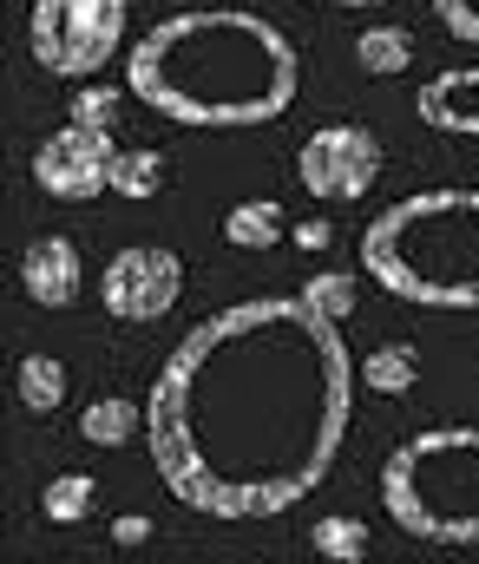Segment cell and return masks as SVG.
Segmentation results:
<instances>
[{"label":"cell","instance_id":"cell-1","mask_svg":"<svg viewBox=\"0 0 479 564\" xmlns=\"http://www.w3.org/2000/svg\"><path fill=\"white\" fill-rule=\"evenodd\" d=\"M361 361L303 295H250L204 315L145 394L164 492L197 519H276L328 479Z\"/></svg>","mask_w":479,"mask_h":564},{"label":"cell","instance_id":"cell-2","mask_svg":"<svg viewBox=\"0 0 479 564\" xmlns=\"http://www.w3.org/2000/svg\"><path fill=\"white\" fill-rule=\"evenodd\" d=\"M296 46L243 7L171 13L126 53V93L171 126H270L296 106Z\"/></svg>","mask_w":479,"mask_h":564},{"label":"cell","instance_id":"cell-3","mask_svg":"<svg viewBox=\"0 0 479 564\" xmlns=\"http://www.w3.org/2000/svg\"><path fill=\"white\" fill-rule=\"evenodd\" d=\"M361 270L414 308H479V191L440 184L368 217Z\"/></svg>","mask_w":479,"mask_h":564},{"label":"cell","instance_id":"cell-4","mask_svg":"<svg viewBox=\"0 0 479 564\" xmlns=\"http://www.w3.org/2000/svg\"><path fill=\"white\" fill-rule=\"evenodd\" d=\"M381 506L421 545H479V426L407 433L381 459Z\"/></svg>","mask_w":479,"mask_h":564},{"label":"cell","instance_id":"cell-5","mask_svg":"<svg viewBox=\"0 0 479 564\" xmlns=\"http://www.w3.org/2000/svg\"><path fill=\"white\" fill-rule=\"evenodd\" d=\"M126 7L132 0H33L26 13V53L53 79H99V66L126 46Z\"/></svg>","mask_w":479,"mask_h":564},{"label":"cell","instance_id":"cell-6","mask_svg":"<svg viewBox=\"0 0 479 564\" xmlns=\"http://www.w3.org/2000/svg\"><path fill=\"white\" fill-rule=\"evenodd\" d=\"M388 171V151L368 126L355 119H335V126H316L303 151H296V177L316 204H361Z\"/></svg>","mask_w":479,"mask_h":564},{"label":"cell","instance_id":"cell-7","mask_svg":"<svg viewBox=\"0 0 479 564\" xmlns=\"http://www.w3.org/2000/svg\"><path fill=\"white\" fill-rule=\"evenodd\" d=\"M184 295V257L164 250V243H126L106 276H99V302L112 322L126 328H145V322H164Z\"/></svg>","mask_w":479,"mask_h":564},{"label":"cell","instance_id":"cell-8","mask_svg":"<svg viewBox=\"0 0 479 564\" xmlns=\"http://www.w3.org/2000/svg\"><path fill=\"white\" fill-rule=\"evenodd\" d=\"M112 158L119 139L86 126V119H66L59 132H46L33 151V184L53 197V204H92L112 191Z\"/></svg>","mask_w":479,"mask_h":564},{"label":"cell","instance_id":"cell-9","mask_svg":"<svg viewBox=\"0 0 479 564\" xmlns=\"http://www.w3.org/2000/svg\"><path fill=\"white\" fill-rule=\"evenodd\" d=\"M79 282H86V263H79V243L73 237H33L20 250V289H26V302L73 308L79 302Z\"/></svg>","mask_w":479,"mask_h":564},{"label":"cell","instance_id":"cell-10","mask_svg":"<svg viewBox=\"0 0 479 564\" xmlns=\"http://www.w3.org/2000/svg\"><path fill=\"white\" fill-rule=\"evenodd\" d=\"M421 126L447 132V139H479V66H447L414 93Z\"/></svg>","mask_w":479,"mask_h":564},{"label":"cell","instance_id":"cell-11","mask_svg":"<svg viewBox=\"0 0 479 564\" xmlns=\"http://www.w3.org/2000/svg\"><path fill=\"white\" fill-rule=\"evenodd\" d=\"M283 237H290V217H283L276 197H243V204L224 210V243L230 250H276Z\"/></svg>","mask_w":479,"mask_h":564},{"label":"cell","instance_id":"cell-12","mask_svg":"<svg viewBox=\"0 0 479 564\" xmlns=\"http://www.w3.org/2000/svg\"><path fill=\"white\" fill-rule=\"evenodd\" d=\"M355 66L374 73V79L407 73V66H414V33H407L401 20H374V26H361V33H355Z\"/></svg>","mask_w":479,"mask_h":564},{"label":"cell","instance_id":"cell-13","mask_svg":"<svg viewBox=\"0 0 479 564\" xmlns=\"http://www.w3.org/2000/svg\"><path fill=\"white\" fill-rule=\"evenodd\" d=\"M414 381H421V348H414V341H381V348L361 361V388H374V394H388V401L414 394Z\"/></svg>","mask_w":479,"mask_h":564},{"label":"cell","instance_id":"cell-14","mask_svg":"<svg viewBox=\"0 0 479 564\" xmlns=\"http://www.w3.org/2000/svg\"><path fill=\"white\" fill-rule=\"evenodd\" d=\"M159 191H164V151L159 144H119V158H112V197L152 204Z\"/></svg>","mask_w":479,"mask_h":564},{"label":"cell","instance_id":"cell-15","mask_svg":"<svg viewBox=\"0 0 479 564\" xmlns=\"http://www.w3.org/2000/svg\"><path fill=\"white\" fill-rule=\"evenodd\" d=\"M13 394H20L26 414H53V408L66 401V361H59V355H20Z\"/></svg>","mask_w":479,"mask_h":564},{"label":"cell","instance_id":"cell-16","mask_svg":"<svg viewBox=\"0 0 479 564\" xmlns=\"http://www.w3.org/2000/svg\"><path fill=\"white\" fill-rule=\"evenodd\" d=\"M139 426H145V408H132L126 394H99V401L79 414V440H86V446H126Z\"/></svg>","mask_w":479,"mask_h":564},{"label":"cell","instance_id":"cell-17","mask_svg":"<svg viewBox=\"0 0 479 564\" xmlns=\"http://www.w3.org/2000/svg\"><path fill=\"white\" fill-rule=\"evenodd\" d=\"M361 276H368V270H316V276H303L296 295H303L309 308H322L328 322H348L355 302H361Z\"/></svg>","mask_w":479,"mask_h":564},{"label":"cell","instance_id":"cell-18","mask_svg":"<svg viewBox=\"0 0 479 564\" xmlns=\"http://www.w3.org/2000/svg\"><path fill=\"white\" fill-rule=\"evenodd\" d=\"M92 499H99V479H92V473H59V479L40 492V512H46L53 525H79V519L92 512Z\"/></svg>","mask_w":479,"mask_h":564},{"label":"cell","instance_id":"cell-19","mask_svg":"<svg viewBox=\"0 0 479 564\" xmlns=\"http://www.w3.org/2000/svg\"><path fill=\"white\" fill-rule=\"evenodd\" d=\"M309 545H316V558H335V564H361L374 545H368V525L355 519V512H335V519H322L316 532H309Z\"/></svg>","mask_w":479,"mask_h":564},{"label":"cell","instance_id":"cell-20","mask_svg":"<svg viewBox=\"0 0 479 564\" xmlns=\"http://www.w3.org/2000/svg\"><path fill=\"white\" fill-rule=\"evenodd\" d=\"M119 112H126V93H119V86H92V79H79L73 112H66V119H86V126L112 132V126H119Z\"/></svg>","mask_w":479,"mask_h":564},{"label":"cell","instance_id":"cell-21","mask_svg":"<svg viewBox=\"0 0 479 564\" xmlns=\"http://www.w3.org/2000/svg\"><path fill=\"white\" fill-rule=\"evenodd\" d=\"M434 13L460 46H479V0H434Z\"/></svg>","mask_w":479,"mask_h":564},{"label":"cell","instance_id":"cell-22","mask_svg":"<svg viewBox=\"0 0 479 564\" xmlns=\"http://www.w3.org/2000/svg\"><path fill=\"white\" fill-rule=\"evenodd\" d=\"M145 539H152V519H145V512L112 519V545H119V552H132V545H145Z\"/></svg>","mask_w":479,"mask_h":564},{"label":"cell","instance_id":"cell-23","mask_svg":"<svg viewBox=\"0 0 479 564\" xmlns=\"http://www.w3.org/2000/svg\"><path fill=\"white\" fill-rule=\"evenodd\" d=\"M328 237H335V230H328V217H309V224H296V230H290V243H296V250H328Z\"/></svg>","mask_w":479,"mask_h":564},{"label":"cell","instance_id":"cell-24","mask_svg":"<svg viewBox=\"0 0 479 564\" xmlns=\"http://www.w3.org/2000/svg\"><path fill=\"white\" fill-rule=\"evenodd\" d=\"M316 7H388V0H316Z\"/></svg>","mask_w":479,"mask_h":564}]
</instances>
